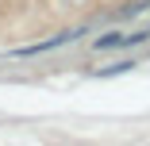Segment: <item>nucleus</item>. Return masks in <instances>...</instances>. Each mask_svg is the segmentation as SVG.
I'll use <instances>...</instances> for the list:
<instances>
[{
    "label": "nucleus",
    "mask_w": 150,
    "mask_h": 146,
    "mask_svg": "<svg viewBox=\"0 0 150 146\" xmlns=\"http://www.w3.org/2000/svg\"><path fill=\"white\" fill-rule=\"evenodd\" d=\"M123 39H127V35H104V39H96V50H112V46H123Z\"/></svg>",
    "instance_id": "nucleus-2"
},
{
    "label": "nucleus",
    "mask_w": 150,
    "mask_h": 146,
    "mask_svg": "<svg viewBox=\"0 0 150 146\" xmlns=\"http://www.w3.org/2000/svg\"><path fill=\"white\" fill-rule=\"evenodd\" d=\"M135 62H119V66H108V69H100V77H115V73H127Z\"/></svg>",
    "instance_id": "nucleus-3"
},
{
    "label": "nucleus",
    "mask_w": 150,
    "mask_h": 146,
    "mask_svg": "<svg viewBox=\"0 0 150 146\" xmlns=\"http://www.w3.org/2000/svg\"><path fill=\"white\" fill-rule=\"evenodd\" d=\"M81 35H85V27H77V31H62V35L46 39V42H35V46H23V50H16V58H35V54L58 50V46H66V42H73V39H81Z\"/></svg>",
    "instance_id": "nucleus-1"
}]
</instances>
